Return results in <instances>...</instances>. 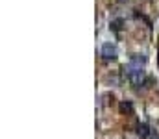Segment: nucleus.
I'll list each match as a JSON object with an SVG mask.
<instances>
[{
  "instance_id": "obj_1",
  "label": "nucleus",
  "mask_w": 159,
  "mask_h": 139,
  "mask_svg": "<svg viewBox=\"0 0 159 139\" xmlns=\"http://www.w3.org/2000/svg\"><path fill=\"white\" fill-rule=\"evenodd\" d=\"M128 80H129L133 86H143V84H144V71H143V67L129 65V67H128Z\"/></svg>"
},
{
  "instance_id": "obj_2",
  "label": "nucleus",
  "mask_w": 159,
  "mask_h": 139,
  "mask_svg": "<svg viewBox=\"0 0 159 139\" xmlns=\"http://www.w3.org/2000/svg\"><path fill=\"white\" fill-rule=\"evenodd\" d=\"M100 56L104 58V59H117V56H119V50H117V46L113 45V43H104L102 48H100Z\"/></svg>"
},
{
  "instance_id": "obj_3",
  "label": "nucleus",
  "mask_w": 159,
  "mask_h": 139,
  "mask_svg": "<svg viewBox=\"0 0 159 139\" xmlns=\"http://www.w3.org/2000/svg\"><path fill=\"white\" fill-rule=\"evenodd\" d=\"M119 111L122 115H133V111H135V108H133V104L129 102V100H122L119 104Z\"/></svg>"
},
{
  "instance_id": "obj_4",
  "label": "nucleus",
  "mask_w": 159,
  "mask_h": 139,
  "mask_svg": "<svg viewBox=\"0 0 159 139\" xmlns=\"http://www.w3.org/2000/svg\"><path fill=\"white\" fill-rule=\"evenodd\" d=\"M129 65H135V67L146 65V56H143V54H133V56L129 58Z\"/></svg>"
},
{
  "instance_id": "obj_5",
  "label": "nucleus",
  "mask_w": 159,
  "mask_h": 139,
  "mask_svg": "<svg viewBox=\"0 0 159 139\" xmlns=\"http://www.w3.org/2000/svg\"><path fill=\"white\" fill-rule=\"evenodd\" d=\"M137 136L141 139H146L148 136H150V126L146 124V123H141L139 126H137Z\"/></svg>"
},
{
  "instance_id": "obj_6",
  "label": "nucleus",
  "mask_w": 159,
  "mask_h": 139,
  "mask_svg": "<svg viewBox=\"0 0 159 139\" xmlns=\"http://www.w3.org/2000/svg\"><path fill=\"white\" fill-rule=\"evenodd\" d=\"M109 28H111L113 32H117V34H119L120 30L124 28V19H115V21H111V24H109Z\"/></svg>"
},
{
  "instance_id": "obj_7",
  "label": "nucleus",
  "mask_w": 159,
  "mask_h": 139,
  "mask_svg": "<svg viewBox=\"0 0 159 139\" xmlns=\"http://www.w3.org/2000/svg\"><path fill=\"white\" fill-rule=\"evenodd\" d=\"M117 2H119V4H124V2H126V0H117Z\"/></svg>"
},
{
  "instance_id": "obj_8",
  "label": "nucleus",
  "mask_w": 159,
  "mask_h": 139,
  "mask_svg": "<svg viewBox=\"0 0 159 139\" xmlns=\"http://www.w3.org/2000/svg\"><path fill=\"white\" fill-rule=\"evenodd\" d=\"M157 63H159V56H157Z\"/></svg>"
}]
</instances>
